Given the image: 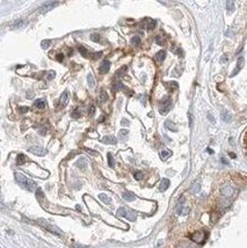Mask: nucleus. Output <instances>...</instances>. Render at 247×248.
<instances>
[{"instance_id":"cd10ccee","label":"nucleus","mask_w":247,"mask_h":248,"mask_svg":"<svg viewBox=\"0 0 247 248\" xmlns=\"http://www.w3.org/2000/svg\"><path fill=\"white\" fill-rule=\"evenodd\" d=\"M131 44H132L133 46H139V45H140V38H139L138 36H133V37L131 38Z\"/></svg>"},{"instance_id":"72a5a7b5","label":"nucleus","mask_w":247,"mask_h":248,"mask_svg":"<svg viewBox=\"0 0 247 248\" xmlns=\"http://www.w3.org/2000/svg\"><path fill=\"white\" fill-rule=\"evenodd\" d=\"M226 8H228V10L233 12L235 10V2L233 1H228L226 2Z\"/></svg>"},{"instance_id":"e433bc0d","label":"nucleus","mask_w":247,"mask_h":248,"mask_svg":"<svg viewBox=\"0 0 247 248\" xmlns=\"http://www.w3.org/2000/svg\"><path fill=\"white\" fill-rule=\"evenodd\" d=\"M138 100L143 103V105H146V101H147V98H146V95L145 94H142V95H139L138 96Z\"/></svg>"},{"instance_id":"a878e982","label":"nucleus","mask_w":247,"mask_h":248,"mask_svg":"<svg viewBox=\"0 0 247 248\" xmlns=\"http://www.w3.org/2000/svg\"><path fill=\"white\" fill-rule=\"evenodd\" d=\"M87 82H88V85H90V87H94L95 86V80H94V78H93V74H88L87 76Z\"/></svg>"},{"instance_id":"c85d7f7f","label":"nucleus","mask_w":247,"mask_h":248,"mask_svg":"<svg viewBox=\"0 0 247 248\" xmlns=\"http://www.w3.org/2000/svg\"><path fill=\"white\" fill-rule=\"evenodd\" d=\"M123 88H124V85L121 81L114 84V92H119V91H121V89H123Z\"/></svg>"},{"instance_id":"8fccbe9b","label":"nucleus","mask_w":247,"mask_h":248,"mask_svg":"<svg viewBox=\"0 0 247 248\" xmlns=\"http://www.w3.org/2000/svg\"><path fill=\"white\" fill-rule=\"evenodd\" d=\"M86 151H87L88 153H91L92 155H98V153H96L95 151H92V150H90V148H86Z\"/></svg>"},{"instance_id":"a18cd8bd","label":"nucleus","mask_w":247,"mask_h":248,"mask_svg":"<svg viewBox=\"0 0 247 248\" xmlns=\"http://www.w3.org/2000/svg\"><path fill=\"white\" fill-rule=\"evenodd\" d=\"M94 112H95V107L92 105V106H91V108H90V110H88V114L92 116V115H94Z\"/></svg>"},{"instance_id":"393cba45","label":"nucleus","mask_w":247,"mask_h":248,"mask_svg":"<svg viewBox=\"0 0 247 248\" xmlns=\"http://www.w3.org/2000/svg\"><path fill=\"white\" fill-rule=\"evenodd\" d=\"M128 134H129V131L125 130V129H122V130L119 132V138H120L121 140H125L126 137H128Z\"/></svg>"},{"instance_id":"5701e85b","label":"nucleus","mask_w":247,"mask_h":248,"mask_svg":"<svg viewBox=\"0 0 247 248\" xmlns=\"http://www.w3.org/2000/svg\"><path fill=\"white\" fill-rule=\"evenodd\" d=\"M221 116H222V120H223L224 122H226V123H229V122L232 120V116H231L228 112H225V110L222 113V115H221Z\"/></svg>"},{"instance_id":"c756f323","label":"nucleus","mask_w":247,"mask_h":248,"mask_svg":"<svg viewBox=\"0 0 247 248\" xmlns=\"http://www.w3.org/2000/svg\"><path fill=\"white\" fill-rule=\"evenodd\" d=\"M107 158H108V165H109V167H114L115 166V163H114V159H113V155H112V153H108L107 154Z\"/></svg>"},{"instance_id":"3c124183","label":"nucleus","mask_w":247,"mask_h":248,"mask_svg":"<svg viewBox=\"0 0 247 248\" xmlns=\"http://www.w3.org/2000/svg\"><path fill=\"white\" fill-rule=\"evenodd\" d=\"M208 118H209V120H210V121H211L212 123H215V118H214V116H212V115H211L210 113L208 114Z\"/></svg>"},{"instance_id":"ea45409f","label":"nucleus","mask_w":247,"mask_h":248,"mask_svg":"<svg viewBox=\"0 0 247 248\" xmlns=\"http://www.w3.org/2000/svg\"><path fill=\"white\" fill-rule=\"evenodd\" d=\"M155 43H157L158 45H162V44H164V41H162V38H161L160 36H157V37H155Z\"/></svg>"},{"instance_id":"de8ad7c7","label":"nucleus","mask_w":247,"mask_h":248,"mask_svg":"<svg viewBox=\"0 0 247 248\" xmlns=\"http://www.w3.org/2000/svg\"><path fill=\"white\" fill-rule=\"evenodd\" d=\"M53 77H55V72L53 71H50L49 73H48V79L50 80V79H53Z\"/></svg>"},{"instance_id":"473e14b6","label":"nucleus","mask_w":247,"mask_h":248,"mask_svg":"<svg viewBox=\"0 0 247 248\" xmlns=\"http://www.w3.org/2000/svg\"><path fill=\"white\" fill-rule=\"evenodd\" d=\"M125 71H126V66H122L120 70H117V71H116V76H117V77H123V74L125 73Z\"/></svg>"},{"instance_id":"f257e3e1","label":"nucleus","mask_w":247,"mask_h":248,"mask_svg":"<svg viewBox=\"0 0 247 248\" xmlns=\"http://www.w3.org/2000/svg\"><path fill=\"white\" fill-rule=\"evenodd\" d=\"M15 180H16V182H17L22 188L28 189L29 191H34V190L36 189V183H35L34 181H31L30 179L26 177L24 175L20 174V173H16V174H15Z\"/></svg>"},{"instance_id":"f8f14e48","label":"nucleus","mask_w":247,"mask_h":248,"mask_svg":"<svg viewBox=\"0 0 247 248\" xmlns=\"http://www.w3.org/2000/svg\"><path fill=\"white\" fill-rule=\"evenodd\" d=\"M200 189H201V181L197 180V181H195V182L191 184V187H190V193H191V194H197V193L200 191Z\"/></svg>"},{"instance_id":"f704fd0d","label":"nucleus","mask_w":247,"mask_h":248,"mask_svg":"<svg viewBox=\"0 0 247 248\" xmlns=\"http://www.w3.org/2000/svg\"><path fill=\"white\" fill-rule=\"evenodd\" d=\"M50 44H51V42H50L49 39H44V41H42V43H41V45H42L43 49H48V48L50 46Z\"/></svg>"},{"instance_id":"2f4dec72","label":"nucleus","mask_w":247,"mask_h":248,"mask_svg":"<svg viewBox=\"0 0 247 248\" xmlns=\"http://www.w3.org/2000/svg\"><path fill=\"white\" fill-rule=\"evenodd\" d=\"M36 197L41 201L42 198H44V194H43V191H42V189L41 188H37L36 189Z\"/></svg>"},{"instance_id":"aec40b11","label":"nucleus","mask_w":247,"mask_h":248,"mask_svg":"<svg viewBox=\"0 0 247 248\" xmlns=\"http://www.w3.org/2000/svg\"><path fill=\"white\" fill-rule=\"evenodd\" d=\"M165 127L168 129V130H171V131H178V126L173 123L172 121H168V120L165 122Z\"/></svg>"},{"instance_id":"2eb2a0df","label":"nucleus","mask_w":247,"mask_h":248,"mask_svg":"<svg viewBox=\"0 0 247 248\" xmlns=\"http://www.w3.org/2000/svg\"><path fill=\"white\" fill-rule=\"evenodd\" d=\"M168 187H169V180H168V179H164V180L161 181L160 186H159V190H160V191H165V190L168 189Z\"/></svg>"},{"instance_id":"a211bd4d","label":"nucleus","mask_w":247,"mask_h":248,"mask_svg":"<svg viewBox=\"0 0 247 248\" xmlns=\"http://www.w3.org/2000/svg\"><path fill=\"white\" fill-rule=\"evenodd\" d=\"M165 56H166V52H165L164 50H160V51H158V52L155 53L154 58H155L157 62H162V60L165 59Z\"/></svg>"},{"instance_id":"dca6fc26","label":"nucleus","mask_w":247,"mask_h":248,"mask_svg":"<svg viewBox=\"0 0 247 248\" xmlns=\"http://www.w3.org/2000/svg\"><path fill=\"white\" fill-rule=\"evenodd\" d=\"M24 26H27V21H24V20H17L13 23L14 29H20V28H23Z\"/></svg>"},{"instance_id":"39448f33","label":"nucleus","mask_w":247,"mask_h":248,"mask_svg":"<svg viewBox=\"0 0 247 248\" xmlns=\"http://www.w3.org/2000/svg\"><path fill=\"white\" fill-rule=\"evenodd\" d=\"M190 239L196 244H203L207 239V233L203 231H197L190 236Z\"/></svg>"},{"instance_id":"6ab92c4d","label":"nucleus","mask_w":247,"mask_h":248,"mask_svg":"<svg viewBox=\"0 0 247 248\" xmlns=\"http://www.w3.org/2000/svg\"><path fill=\"white\" fill-rule=\"evenodd\" d=\"M77 166H78L80 169H83V170H84V169L86 168V166H87V161H86V159H85L84 157H81V158L77 161Z\"/></svg>"},{"instance_id":"ddd939ff","label":"nucleus","mask_w":247,"mask_h":248,"mask_svg":"<svg viewBox=\"0 0 247 248\" xmlns=\"http://www.w3.org/2000/svg\"><path fill=\"white\" fill-rule=\"evenodd\" d=\"M243 65H244V57H239V60H238V63H237V67H236V69H235V71L232 72L231 77H235V76H236V74L241 70Z\"/></svg>"},{"instance_id":"4d7b16f0","label":"nucleus","mask_w":247,"mask_h":248,"mask_svg":"<svg viewBox=\"0 0 247 248\" xmlns=\"http://www.w3.org/2000/svg\"><path fill=\"white\" fill-rule=\"evenodd\" d=\"M230 155H231V158H236V154H235V153H230Z\"/></svg>"},{"instance_id":"6e6552de","label":"nucleus","mask_w":247,"mask_h":248,"mask_svg":"<svg viewBox=\"0 0 247 248\" xmlns=\"http://www.w3.org/2000/svg\"><path fill=\"white\" fill-rule=\"evenodd\" d=\"M221 193H222V195L224 197H231L233 195V193H235V189L232 187H230V186H224L221 189Z\"/></svg>"},{"instance_id":"0eeeda50","label":"nucleus","mask_w":247,"mask_h":248,"mask_svg":"<svg viewBox=\"0 0 247 248\" xmlns=\"http://www.w3.org/2000/svg\"><path fill=\"white\" fill-rule=\"evenodd\" d=\"M29 152H31V153L35 154V155H40V157L46 154V151H45L44 148L40 147V146H30V147H29Z\"/></svg>"},{"instance_id":"864d4df0","label":"nucleus","mask_w":247,"mask_h":248,"mask_svg":"<svg viewBox=\"0 0 247 248\" xmlns=\"http://www.w3.org/2000/svg\"><path fill=\"white\" fill-rule=\"evenodd\" d=\"M222 162H223L224 165H229V161H228L225 158H222Z\"/></svg>"},{"instance_id":"5fc2aeb1","label":"nucleus","mask_w":247,"mask_h":248,"mask_svg":"<svg viewBox=\"0 0 247 248\" xmlns=\"http://www.w3.org/2000/svg\"><path fill=\"white\" fill-rule=\"evenodd\" d=\"M207 152H208V153H210V154H212V153H214V151H212L211 148H207Z\"/></svg>"},{"instance_id":"9d476101","label":"nucleus","mask_w":247,"mask_h":248,"mask_svg":"<svg viewBox=\"0 0 247 248\" xmlns=\"http://www.w3.org/2000/svg\"><path fill=\"white\" fill-rule=\"evenodd\" d=\"M109 69H110V62L107 60V59L103 60L102 64H101V66H100V72L101 73H107L109 71Z\"/></svg>"},{"instance_id":"1a4fd4ad","label":"nucleus","mask_w":247,"mask_h":248,"mask_svg":"<svg viewBox=\"0 0 247 248\" xmlns=\"http://www.w3.org/2000/svg\"><path fill=\"white\" fill-rule=\"evenodd\" d=\"M122 197H123L124 201H126V202H133V201H136V198H137V197L135 196V194H133V193H130V191H124Z\"/></svg>"},{"instance_id":"c9c22d12","label":"nucleus","mask_w":247,"mask_h":248,"mask_svg":"<svg viewBox=\"0 0 247 248\" xmlns=\"http://www.w3.org/2000/svg\"><path fill=\"white\" fill-rule=\"evenodd\" d=\"M108 100V94L105 92V91H102V93H101V98H100V101L101 102H106Z\"/></svg>"},{"instance_id":"09e8293b","label":"nucleus","mask_w":247,"mask_h":248,"mask_svg":"<svg viewBox=\"0 0 247 248\" xmlns=\"http://www.w3.org/2000/svg\"><path fill=\"white\" fill-rule=\"evenodd\" d=\"M28 110H29L28 107H20V112H21V113H27Z\"/></svg>"},{"instance_id":"7ed1b4c3","label":"nucleus","mask_w":247,"mask_h":248,"mask_svg":"<svg viewBox=\"0 0 247 248\" xmlns=\"http://www.w3.org/2000/svg\"><path fill=\"white\" fill-rule=\"evenodd\" d=\"M171 108H172V101H171L169 98H165L164 100L160 101V105H159V112H160V114H162V115L167 114L171 110Z\"/></svg>"},{"instance_id":"b1692460","label":"nucleus","mask_w":247,"mask_h":248,"mask_svg":"<svg viewBox=\"0 0 247 248\" xmlns=\"http://www.w3.org/2000/svg\"><path fill=\"white\" fill-rule=\"evenodd\" d=\"M26 161H27V158H26V155H24V154H19V155H17V159H16V163H17L19 166L23 165V163H24Z\"/></svg>"},{"instance_id":"37998d69","label":"nucleus","mask_w":247,"mask_h":248,"mask_svg":"<svg viewBox=\"0 0 247 248\" xmlns=\"http://www.w3.org/2000/svg\"><path fill=\"white\" fill-rule=\"evenodd\" d=\"M178 248H193V247H191V245H189V244H186V242H183V244L179 245V247H178Z\"/></svg>"},{"instance_id":"4c0bfd02","label":"nucleus","mask_w":247,"mask_h":248,"mask_svg":"<svg viewBox=\"0 0 247 248\" xmlns=\"http://www.w3.org/2000/svg\"><path fill=\"white\" fill-rule=\"evenodd\" d=\"M81 116V112L79 110V109H76L73 113H72V117L73 118H79Z\"/></svg>"},{"instance_id":"49530a36","label":"nucleus","mask_w":247,"mask_h":248,"mask_svg":"<svg viewBox=\"0 0 247 248\" xmlns=\"http://www.w3.org/2000/svg\"><path fill=\"white\" fill-rule=\"evenodd\" d=\"M188 118H189V126H193V115L188 113Z\"/></svg>"},{"instance_id":"7c9ffc66","label":"nucleus","mask_w":247,"mask_h":248,"mask_svg":"<svg viewBox=\"0 0 247 248\" xmlns=\"http://www.w3.org/2000/svg\"><path fill=\"white\" fill-rule=\"evenodd\" d=\"M78 50H79V52L84 56V57H86L87 55H88V51H87V49L85 48V46H83V45H80L79 48H78Z\"/></svg>"},{"instance_id":"bb28decb","label":"nucleus","mask_w":247,"mask_h":248,"mask_svg":"<svg viewBox=\"0 0 247 248\" xmlns=\"http://www.w3.org/2000/svg\"><path fill=\"white\" fill-rule=\"evenodd\" d=\"M147 20H148V23H147L146 28H147L148 30L154 29V27H155V24H157V21H155V20H151V19H147Z\"/></svg>"},{"instance_id":"6e6d98bb","label":"nucleus","mask_w":247,"mask_h":248,"mask_svg":"<svg viewBox=\"0 0 247 248\" xmlns=\"http://www.w3.org/2000/svg\"><path fill=\"white\" fill-rule=\"evenodd\" d=\"M222 62L224 63V62H226V58H225V56H223V58H222Z\"/></svg>"},{"instance_id":"a19ab883","label":"nucleus","mask_w":247,"mask_h":248,"mask_svg":"<svg viewBox=\"0 0 247 248\" xmlns=\"http://www.w3.org/2000/svg\"><path fill=\"white\" fill-rule=\"evenodd\" d=\"M91 37H92V39H93L94 42H99V41H100V36H99L98 34H92Z\"/></svg>"},{"instance_id":"603ef678","label":"nucleus","mask_w":247,"mask_h":248,"mask_svg":"<svg viewBox=\"0 0 247 248\" xmlns=\"http://www.w3.org/2000/svg\"><path fill=\"white\" fill-rule=\"evenodd\" d=\"M121 124H122V125H129V121H128V120H122Z\"/></svg>"},{"instance_id":"9b49d317","label":"nucleus","mask_w":247,"mask_h":248,"mask_svg":"<svg viewBox=\"0 0 247 248\" xmlns=\"http://www.w3.org/2000/svg\"><path fill=\"white\" fill-rule=\"evenodd\" d=\"M102 143L105 144H110V145H115L117 143V139L114 136H106L102 138Z\"/></svg>"},{"instance_id":"4be33fe9","label":"nucleus","mask_w":247,"mask_h":248,"mask_svg":"<svg viewBox=\"0 0 247 248\" xmlns=\"http://www.w3.org/2000/svg\"><path fill=\"white\" fill-rule=\"evenodd\" d=\"M99 198H100L103 203H106V204H112V200H110V197H109V196H107L106 194H100V195H99Z\"/></svg>"},{"instance_id":"423d86ee","label":"nucleus","mask_w":247,"mask_h":248,"mask_svg":"<svg viewBox=\"0 0 247 248\" xmlns=\"http://www.w3.org/2000/svg\"><path fill=\"white\" fill-rule=\"evenodd\" d=\"M57 5H58V2H57V1H46V2H44V3L41 6L40 10H41V13H45V12H48V10L52 9L53 7H56Z\"/></svg>"},{"instance_id":"4468645a","label":"nucleus","mask_w":247,"mask_h":248,"mask_svg":"<svg viewBox=\"0 0 247 248\" xmlns=\"http://www.w3.org/2000/svg\"><path fill=\"white\" fill-rule=\"evenodd\" d=\"M171 155H172V151L168 150V148H162V150L160 151V158H161L162 160L168 159Z\"/></svg>"},{"instance_id":"58836bf2","label":"nucleus","mask_w":247,"mask_h":248,"mask_svg":"<svg viewBox=\"0 0 247 248\" xmlns=\"http://www.w3.org/2000/svg\"><path fill=\"white\" fill-rule=\"evenodd\" d=\"M143 176H144V175H143V173H142L140 170H137V172L135 173V179H136V180H142Z\"/></svg>"},{"instance_id":"79ce46f5","label":"nucleus","mask_w":247,"mask_h":248,"mask_svg":"<svg viewBox=\"0 0 247 248\" xmlns=\"http://www.w3.org/2000/svg\"><path fill=\"white\" fill-rule=\"evenodd\" d=\"M102 56V52H94L93 55H92V58L93 59H98V58H100Z\"/></svg>"},{"instance_id":"c03bdc74","label":"nucleus","mask_w":247,"mask_h":248,"mask_svg":"<svg viewBox=\"0 0 247 248\" xmlns=\"http://www.w3.org/2000/svg\"><path fill=\"white\" fill-rule=\"evenodd\" d=\"M56 59H57L58 62H63V60H64V55H63V53H58L57 57H56Z\"/></svg>"},{"instance_id":"412c9836","label":"nucleus","mask_w":247,"mask_h":248,"mask_svg":"<svg viewBox=\"0 0 247 248\" xmlns=\"http://www.w3.org/2000/svg\"><path fill=\"white\" fill-rule=\"evenodd\" d=\"M34 106H35L36 108H38V109H44V108H45V101H44L43 99H38V100L35 101Z\"/></svg>"},{"instance_id":"f03ea898","label":"nucleus","mask_w":247,"mask_h":248,"mask_svg":"<svg viewBox=\"0 0 247 248\" xmlns=\"http://www.w3.org/2000/svg\"><path fill=\"white\" fill-rule=\"evenodd\" d=\"M116 215H117V217H124V218H126V219H129L131 222L136 220V213L133 211L126 209V208H120L116 211Z\"/></svg>"},{"instance_id":"f3484780","label":"nucleus","mask_w":247,"mask_h":248,"mask_svg":"<svg viewBox=\"0 0 247 248\" xmlns=\"http://www.w3.org/2000/svg\"><path fill=\"white\" fill-rule=\"evenodd\" d=\"M67 100H69V93H67V92H64V93L62 94L60 99H59V105H60V107H64V106L66 105Z\"/></svg>"},{"instance_id":"20e7f679","label":"nucleus","mask_w":247,"mask_h":248,"mask_svg":"<svg viewBox=\"0 0 247 248\" xmlns=\"http://www.w3.org/2000/svg\"><path fill=\"white\" fill-rule=\"evenodd\" d=\"M37 223H40V225H42L44 229L49 230V231H50V232H52V233H56V234H58V236H62V234H63V232H62L57 226L49 224V223H48L46 220H44V219H38V220H37Z\"/></svg>"}]
</instances>
